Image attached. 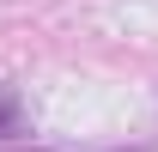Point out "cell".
I'll return each instance as SVG.
<instances>
[{
    "label": "cell",
    "instance_id": "obj_1",
    "mask_svg": "<svg viewBox=\"0 0 158 152\" xmlns=\"http://www.w3.org/2000/svg\"><path fill=\"white\" fill-rule=\"evenodd\" d=\"M12 134H19V97L0 91V140H12Z\"/></svg>",
    "mask_w": 158,
    "mask_h": 152
}]
</instances>
